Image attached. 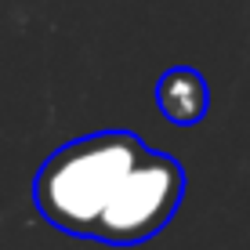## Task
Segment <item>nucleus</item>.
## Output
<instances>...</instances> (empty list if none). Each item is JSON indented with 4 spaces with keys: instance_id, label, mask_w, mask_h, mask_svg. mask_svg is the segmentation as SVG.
<instances>
[{
    "instance_id": "2",
    "label": "nucleus",
    "mask_w": 250,
    "mask_h": 250,
    "mask_svg": "<svg viewBox=\"0 0 250 250\" xmlns=\"http://www.w3.org/2000/svg\"><path fill=\"white\" fill-rule=\"evenodd\" d=\"M182 200H185V167L170 152L145 145V152L134 160V167L120 182L113 203L98 218L91 239L109 247L145 243L170 225Z\"/></svg>"
},
{
    "instance_id": "3",
    "label": "nucleus",
    "mask_w": 250,
    "mask_h": 250,
    "mask_svg": "<svg viewBox=\"0 0 250 250\" xmlns=\"http://www.w3.org/2000/svg\"><path fill=\"white\" fill-rule=\"evenodd\" d=\"M156 105L167 124L174 127H196L210 113V83L200 69L174 65L156 83Z\"/></svg>"
},
{
    "instance_id": "1",
    "label": "nucleus",
    "mask_w": 250,
    "mask_h": 250,
    "mask_svg": "<svg viewBox=\"0 0 250 250\" xmlns=\"http://www.w3.org/2000/svg\"><path fill=\"white\" fill-rule=\"evenodd\" d=\"M142 152L145 142L120 127L65 142L33 178V203L40 218L65 236L91 239L98 218L113 203L120 182Z\"/></svg>"
}]
</instances>
